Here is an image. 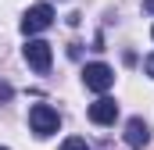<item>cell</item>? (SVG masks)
<instances>
[{"mask_svg": "<svg viewBox=\"0 0 154 150\" xmlns=\"http://www.w3.org/2000/svg\"><path fill=\"white\" fill-rule=\"evenodd\" d=\"M125 143L129 147H147L151 143V125L143 118H129L125 122Z\"/></svg>", "mask_w": 154, "mask_h": 150, "instance_id": "obj_6", "label": "cell"}, {"mask_svg": "<svg viewBox=\"0 0 154 150\" xmlns=\"http://www.w3.org/2000/svg\"><path fill=\"white\" fill-rule=\"evenodd\" d=\"M0 150H7V147H0Z\"/></svg>", "mask_w": 154, "mask_h": 150, "instance_id": "obj_12", "label": "cell"}, {"mask_svg": "<svg viewBox=\"0 0 154 150\" xmlns=\"http://www.w3.org/2000/svg\"><path fill=\"white\" fill-rule=\"evenodd\" d=\"M151 39H154V29H151Z\"/></svg>", "mask_w": 154, "mask_h": 150, "instance_id": "obj_11", "label": "cell"}, {"mask_svg": "<svg viewBox=\"0 0 154 150\" xmlns=\"http://www.w3.org/2000/svg\"><path fill=\"white\" fill-rule=\"evenodd\" d=\"M115 118H118V104L111 97H100V100L90 104V122L93 125H115Z\"/></svg>", "mask_w": 154, "mask_h": 150, "instance_id": "obj_5", "label": "cell"}, {"mask_svg": "<svg viewBox=\"0 0 154 150\" xmlns=\"http://www.w3.org/2000/svg\"><path fill=\"white\" fill-rule=\"evenodd\" d=\"M82 82H86V89H93V93H108V89L115 86V72H111L108 64L93 61V64L82 68Z\"/></svg>", "mask_w": 154, "mask_h": 150, "instance_id": "obj_3", "label": "cell"}, {"mask_svg": "<svg viewBox=\"0 0 154 150\" xmlns=\"http://www.w3.org/2000/svg\"><path fill=\"white\" fill-rule=\"evenodd\" d=\"M147 75H151V79H154V54H151V57H147Z\"/></svg>", "mask_w": 154, "mask_h": 150, "instance_id": "obj_9", "label": "cell"}, {"mask_svg": "<svg viewBox=\"0 0 154 150\" xmlns=\"http://www.w3.org/2000/svg\"><path fill=\"white\" fill-rule=\"evenodd\" d=\"M50 25H54V7L50 4H32L25 11V18H22V32L25 36H36V32L50 29Z\"/></svg>", "mask_w": 154, "mask_h": 150, "instance_id": "obj_2", "label": "cell"}, {"mask_svg": "<svg viewBox=\"0 0 154 150\" xmlns=\"http://www.w3.org/2000/svg\"><path fill=\"white\" fill-rule=\"evenodd\" d=\"M61 150H90V143H86V140H79V136H68V140L61 143Z\"/></svg>", "mask_w": 154, "mask_h": 150, "instance_id": "obj_7", "label": "cell"}, {"mask_svg": "<svg viewBox=\"0 0 154 150\" xmlns=\"http://www.w3.org/2000/svg\"><path fill=\"white\" fill-rule=\"evenodd\" d=\"M143 11H147V14H154V0H143Z\"/></svg>", "mask_w": 154, "mask_h": 150, "instance_id": "obj_10", "label": "cell"}, {"mask_svg": "<svg viewBox=\"0 0 154 150\" xmlns=\"http://www.w3.org/2000/svg\"><path fill=\"white\" fill-rule=\"evenodd\" d=\"M25 61H29V68L32 72H50V61H54V54H50V43L47 39H29L25 43Z\"/></svg>", "mask_w": 154, "mask_h": 150, "instance_id": "obj_4", "label": "cell"}, {"mask_svg": "<svg viewBox=\"0 0 154 150\" xmlns=\"http://www.w3.org/2000/svg\"><path fill=\"white\" fill-rule=\"evenodd\" d=\"M0 100H11V86L7 82H0Z\"/></svg>", "mask_w": 154, "mask_h": 150, "instance_id": "obj_8", "label": "cell"}, {"mask_svg": "<svg viewBox=\"0 0 154 150\" xmlns=\"http://www.w3.org/2000/svg\"><path fill=\"white\" fill-rule=\"evenodd\" d=\"M29 125H32L36 136H50V132L61 129V114L54 111L50 104H32L29 107Z\"/></svg>", "mask_w": 154, "mask_h": 150, "instance_id": "obj_1", "label": "cell"}]
</instances>
